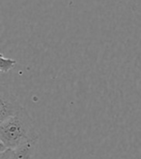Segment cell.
<instances>
[{
  "label": "cell",
  "instance_id": "6da1fadb",
  "mask_svg": "<svg viewBox=\"0 0 141 159\" xmlns=\"http://www.w3.org/2000/svg\"><path fill=\"white\" fill-rule=\"evenodd\" d=\"M35 140H39V134L32 117L25 108L0 122V152L7 148L15 149Z\"/></svg>",
  "mask_w": 141,
  "mask_h": 159
},
{
  "label": "cell",
  "instance_id": "7a4b0ae2",
  "mask_svg": "<svg viewBox=\"0 0 141 159\" xmlns=\"http://www.w3.org/2000/svg\"><path fill=\"white\" fill-rule=\"evenodd\" d=\"M22 109L23 107L15 95L2 87L0 94V122L17 115Z\"/></svg>",
  "mask_w": 141,
  "mask_h": 159
},
{
  "label": "cell",
  "instance_id": "3957f363",
  "mask_svg": "<svg viewBox=\"0 0 141 159\" xmlns=\"http://www.w3.org/2000/svg\"><path fill=\"white\" fill-rule=\"evenodd\" d=\"M39 140L31 141L17 148L12 149L11 159H35Z\"/></svg>",
  "mask_w": 141,
  "mask_h": 159
},
{
  "label": "cell",
  "instance_id": "277c9868",
  "mask_svg": "<svg viewBox=\"0 0 141 159\" xmlns=\"http://www.w3.org/2000/svg\"><path fill=\"white\" fill-rule=\"evenodd\" d=\"M15 64H17V61L15 59L5 57L4 54L1 53V55H0V71H1V73L4 74L9 72L15 66Z\"/></svg>",
  "mask_w": 141,
  "mask_h": 159
},
{
  "label": "cell",
  "instance_id": "5b68a950",
  "mask_svg": "<svg viewBox=\"0 0 141 159\" xmlns=\"http://www.w3.org/2000/svg\"><path fill=\"white\" fill-rule=\"evenodd\" d=\"M11 155H12V149L7 148L4 152H0V159H11Z\"/></svg>",
  "mask_w": 141,
  "mask_h": 159
}]
</instances>
